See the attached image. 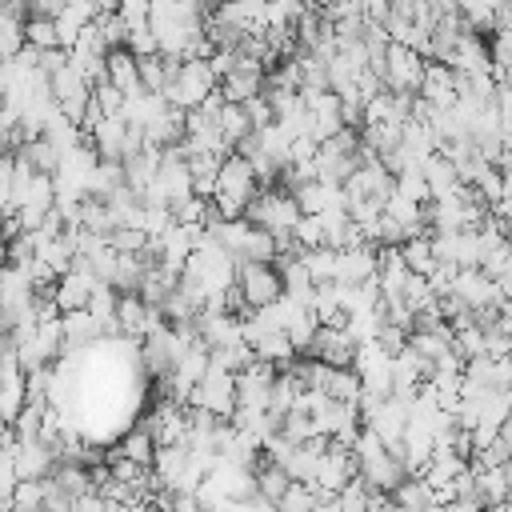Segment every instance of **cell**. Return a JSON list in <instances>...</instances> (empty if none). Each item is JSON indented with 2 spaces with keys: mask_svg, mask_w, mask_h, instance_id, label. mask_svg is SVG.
Instances as JSON below:
<instances>
[{
  "mask_svg": "<svg viewBox=\"0 0 512 512\" xmlns=\"http://www.w3.org/2000/svg\"><path fill=\"white\" fill-rule=\"evenodd\" d=\"M236 284H240L248 308H268L284 296V276L268 260H244L236 272Z\"/></svg>",
  "mask_w": 512,
  "mask_h": 512,
  "instance_id": "cell-1",
  "label": "cell"
},
{
  "mask_svg": "<svg viewBox=\"0 0 512 512\" xmlns=\"http://www.w3.org/2000/svg\"><path fill=\"white\" fill-rule=\"evenodd\" d=\"M256 480H260V496H264L268 504H280L284 492L292 488V472H288L284 464H276V460H264V464L256 468Z\"/></svg>",
  "mask_w": 512,
  "mask_h": 512,
  "instance_id": "cell-2",
  "label": "cell"
},
{
  "mask_svg": "<svg viewBox=\"0 0 512 512\" xmlns=\"http://www.w3.org/2000/svg\"><path fill=\"white\" fill-rule=\"evenodd\" d=\"M484 512H512V500H500V504H492V508H484Z\"/></svg>",
  "mask_w": 512,
  "mask_h": 512,
  "instance_id": "cell-3",
  "label": "cell"
}]
</instances>
